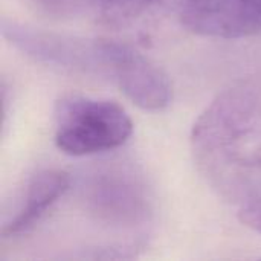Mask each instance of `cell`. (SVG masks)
<instances>
[{
	"label": "cell",
	"instance_id": "cell-6",
	"mask_svg": "<svg viewBox=\"0 0 261 261\" xmlns=\"http://www.w3.org/2000/svg\"><path fill=\"white\" fill-rule=\"evenodd\" d=\"M115 81L125 96L144 110H162L171 101L168 76L130 46L119 64Z\"/></svg>",
	"mask_w": 261,
	"mask_h": 261
},
{
	"label": "cell",
	"instance_id": "cell-10",
	"mask_svg": "<svg viewBox=\"0 0 261 261\" xmlns=\"http://www.w3.org/2000/svg\"><path fill=\"white\" fill-rule=\"evenodd\" d=\"M240 219L246 226L252 228L254 231L261 234V203L260 205H251V206L242 208Z\"/></svg>",
	"mask_w": 261,
	"mask_h": 261
},
{
	"label": "cell",
	"instance_id": "cell-4",
	"mask_svg": "<svg viewBox=\"0 0 261 261\" xmlns=\"http://www.w3.org/2000/svg\"><path fill=\"white\" fill-rule=\"evenodd\" d=\"M81 200L95 220L116 229H138L150 222L153 213L144 176L124 161L102 162L86 174Z\"/></svg>",
	"mask_w": 261,
	"mask_h": 261
},
{
	"label": "cell",
	"instance_id": "cell-3",
	"mask_svg": "<svg viewBox=\"0 0 261 261\" xmlns=\"http://www.w3.org/2000/svg\"><path fill=\"white\" fill-rule=\"evenodd\" d=\"M55 144L70 156H89L115 150L132 136L128 113L109 99L64 96L54 112Z\"/></svg>",
	"mask_w": 261,
	"mask_h": 261
},
{
	"label": "cell",
	"instance_id": "cell-5",
	"mask_svg": "<svg viewBox=\"0 0 261 261\" xmlns=\"http://www.w3.org/2000/svg\"><path fill=\"white\" fill-rule=\"evenodd\" d=\"M184 24L205 37L242 38L261 32V0H188Z\"/></svg>",
	"mask_w": 261,
	"mask_h": 261
},
{
	"label": "cell",
	"instance_id": "cell-8",
	"mask_svg": "<svg viewBox=\"0 0 261 261\" xmlns=\"http://www.w3.org/2000/svg\"><path fill=\"white\" fill-rule=\"evenodd\" d=\"M188 0H102L99 8V17L104 24L112 28H124L147 14L184 9Z\"/></svg>",
	"mask_w": 261,
	"mask_h": 261
},
{
	"label": "cell",
	"instance_id": "cell-7",
	"mask_svg": "<svg viewBox=\"0 0 261 261\" xmlns=\"http://www.w3.org/2000/svg\"><path fill=\"white\" fill-rule=\"evenodd\" d=\"M70 176L60 170L37 173L29 182L24 202L17 214L3 225L2 237H17L31 231L70 188Z\"/></svg>",
	"mask_w": 261,
	"mask_h": 261
},
{
	"label": "cell",
	"instance_id": "cell-2",
	"mask_svg": "<svg viewBox=\"0 0 261 261\" xmlns=\"http://www.w3.org/2000/svg\"><path fill=\"white\" fill-rule=\"evenodd\" d=\"M3 37L34 60L64 70L107 76L115 81L127 44L57 34L12 20L2 21Z\"/></svg>",
	"mask_w": 261,
	"mask_h": 261
},
{
	"label": "cell",
	"instance_id": "cell-9",
	"mask_svg": "<svg viewBox=\"0 0 261 261\" xmlns=\"http://www.w3.org/2000/svg\"><path fill=\"white\" fill-rule=\"evenodd\" d=\"M49 15L66 18L81 15L93 8H101L102 0H32Z\"/></svg>",
	"mask_w": 261,
	"mask_h": 261
},
{
	"label": "cell",
	"instance_id": "cell-1",
	"mask_svg": "<svg viewBox=\"0 0 261 261\" xmlns=\"http://www.w3.org/2000/svg\"><path fill=\"white\" fill-rule=\"evenodd\" d=\"M194 162L223 199L261 203V83L242 81L222 92L191 133Z\"/></svg>",
	"mask_w": 261,
	"mask_h": 261
}]
</instances>
